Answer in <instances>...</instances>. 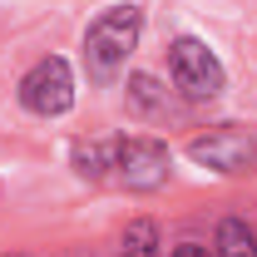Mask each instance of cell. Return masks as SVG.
<instances>
[{"label":"cell","mask_w":257,"mask_h":257,"mask_svg":"<svg viewBox=\"0 0 257 257\" xmlns=\"http://www.w3.org/2000/svg\"><path fill=\"white\" fill-rule=\"evenodd\" d=\"M159 247H163L159 242V223H154V218H134V223L124 227V252L119 257H163Z\"/></svg>","instance_id":"cell-9"},{"label":"cell","mask_w":257,"mask_h":257,"mask_svg":"<svg viewBox=\"0 0 257 257\" xmlns=\"http://www.w3.org/2000/svg\"><path fill=\"white\" fill-rule=\"evenodd\" d=\"M114 178L128 193H159L173 178V149L154 134H114Z\"/></svg>","instance_id":"cell-3"},{"label":"cell","mask_w":257,"mask_h":257,"mask_svg":"<svg viewBox=\"0 0 257 257\" xmlns=\"http://www.w3.org/2000/svg\"><path fill=\"white\" fill-rule=\"evenodd\" d=\"M188 159L218 178H242L257 168V134L242 124H213L188 139Z\"/></svg>","instance_id":"cell-5"},{"label":"cell","mask_w":257,"mask_h":257,"mask_svg":"<svg viewBox=\"0 0 257 257\" xmlns=\"http://www.w3.org/2000/svg\"><path fill=\"white\" fill-rule=\"evenodd\" d=\"M139 35H144V5L128 0V5L99 10L84 30V74L94 84H114L139 50Z\"/></svg>","instance_id":"cell-1"},{"label":"cell","mask_w":257,"mask_h":257,"mask_svg":"<svg viewBox=\"0 0 257 257\" xmlns=\"http://www.w3.org/2000/svg\"><path fill=\"white\" fill-rule=\"evenodd\" d=\"M5 257H25V252H5Z\"/></svg>","instance_id":"cell-11"},{"label":"cell","mask_w":257,"mask_h":257,"mask_svg":"<svg viewBox=\"0 0 257 257\" xmlns=\"http://www.w3.org/2000/svg\"><path fill=\"white\" fill-rule=\"evenodd\" d=\"M15 94H20V109L35 114V119H64L79 99V84H74V69H69L64 55H45L20 74Z\"/></svg>","instance_id":"cell-4"},{"label":"cell","mask_w":257,"mask_h":257,"mask_svg":"<svg viewBox=\"0 0 257 257\" xmlns=\"http://www.w3.org/2000/svg\"><path fill=\"white\" fill-rule=\"evenodd\" d=\"M168 257H213V252H208L203 242H178V247H173Z\"/></svg>","instance_id":"cell-10"},{"label":"cell","mask_w":257,"mask_h":257,"mask_svg":"<svg viewBox=\"0 0 257 257\" xmlns=\"http://www.w3.org/2000/svg\"><path fill=\"white\" fill-rule=\"evenodd\" d=\"M69 163H74V173L89 178V183L114 178V139H74Z\"/></svg>","instance_id":"cell-6"},{"label":"cell","mask_w":257,"mask_h":257,"mask_svg":"<svg viewBox=\"0 0 257 257\" xmlns=\"http://www.w3.org/2000/svg\"><path fill=\"white\" fill-rule=\"evenodd\" d=\"M124 99L134 114H159V109H168V89H163L159 74H149V69H134L124 79Z\"/></svg>","instance_id":"cell-7"},{"label":"cell","mask_w":257,"mask_h":257,"mask_svg":"<svg viewBox=\"0 0 257 257\" xmlns=\"http://www.w3.org/2000/svg\"><path fill=\"white\" fill-rule=\"evenodd\" d=\"M168 79L173 89L193 104H208L227 89V64L218 60V50L198 35H173L168 40Z\"/></svg>","instance_id":"cell-2"},{"label":"cell","mask_w":257,"mask_h":257,"mask_svg":"<svg viewBox=\"0 0 257 257\" xmlns=\"http://www.w3.org/2000/svg\"><path fill=\"white\" fill-rule=\"evenodd\" d=\"M213 257H257V232L247 227V218H223L218 223Z\"/></svg>","instance_id":"cell-8"}]
</instances>
